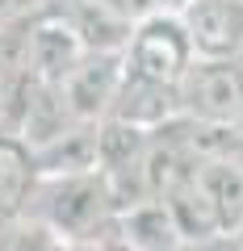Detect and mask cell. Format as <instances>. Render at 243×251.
<instances>
[{
    "label": "cell",
    "instance_id": "1",
    "mask_svg": "<svg viewBox=\"0 0 243 251\" xmlns=\"http://www.w3.org/2000/svg\"><path fill=\"white\" fill-rule=\"evenodd\" d=\"M34 201H38V218L63 243H88L92 247V243H105V234H117V209L101 168L38 176L29 205ZM117 243H122V234H117Z\"/></svg>",
    "mask_w": 243,
    "mask_h": 251
},
{
    "label": "cell",
    "instance_id": "2",
    "mask_svg": "<svg viewBox=\"0 0 243 251\" xmlns=\"http://www.w3.org/2000/svg\"><path fill=\"white\" fill-rule=\"evenodd\" d=\"M180 113L197 122H235L243 100V54H197L180 75Z\"/></svg>",
    "mask_w": 243,
    "mask_h": 251
},
{
    "label": "cell",
    "instance_id": "3",
    "mask_svg": "<svg viewBox=\"0 0 243 251\" xmlns=\"http://www.w3.org/2000/svg\"><path fill=\"white\" fill-rule=\"evenodd\" d=\"M193 59H197V50H193V38L180 21V13H155V17L135 21V34L126 42L130 72H143L163 84H180V75L189 72Z\"/></svg>",
    "mask_w": 243,
    "mask_h": 251
},
{
    "label": "cell",
    "instance_id": "4",
    "mask_svg": "<svg viewBox=\"0 0 243 251\" xmlns=\"http://www.w3.org/2000/svg\"><path fill=\"white\" fill-rule=\"evenodd\" d=\"M84 38L76 34L72 17L59 0H46L29 21V75L59 84L76 63L84 59Z\"/></svg>",
    "mask_w": 243,
    "mask_h": 251
},
{
    "label": "cell",
    "instance_id": "5",
    "mask_svg": "<svg viewBox=\"0 0 243 251\" xmlns=\"http://www.w3.org/2000/svg\"><path fill=\"white\" fill-rule=\"evenodd\" d=\"M126 72V50H84V59L59 80L76 122H101Z\"/></svg>",
    "mask_w": 243,
    "mask_h": 251
},
{
    "label": "cell",
    "instance_id": "6",
    "mask_svg": "<svg viewBox=\"0 0 243 251\" xmlns=\"http://www.w3.org/2000/svg\"><path fill=\"white\" fill-rule=\"evenodd\" d=\"M176 113H180V88L176 84L151 80V75L126 67L105 117H122V122H130V126H143V130H160V126H168Z\"/></svg>",
    "mask_w": 243,
    "mask_h": 251
},
{
    "label": "cell",
    "instance_id": "7",
    "mask_svg": "<svg viewBox=\"0 0 243 251\" xmlns=\"http://www.w3.org/2000/svg\"><path fill=\"white\" fill-rule=\"evenodd\" d=\"M180 21L197 54H243V0H189Z\"/></svg>",
    "mask_w": 243,
    "mask_h": 251
},
{
    "label": "cell",
    "instance_id": "8",
    "mask_svg": "<svg viewBox=\"0 0 243 251\" xmlns=\"http://www.w3.org/2000/svg\"><path fill=\"white\" fill-rule=\"evenodd\" d=\"M88 50H126L135 17L122 0H59Z\"/></svg>",
    "mask_w": 243,
    "mask_h": 251
},
{
    "label": "cell",
    "instance_id": "9",
    "mask_svg": "<svg viewBox=\"0 0 243 251\" xmlns=\"http://www.w3.org/2000/svg\"><path fill=\"white\" fill-rule=\"evenodd\" d=\"M117 234H122V247H143V251L185 247V234H180L168 201H160V197H147L138 205L122 209L117 214Z\"/></svg>",
    "mask_w": 243,
    "mask_h": 251
},
{
    "label": "cell",
    "instance_id": "10",
    "mask_svg": "<svg viewBox=\"0 0 243 251\" xmlns=\"http://www.w3.org/2000/svg\"><path fill=\"white\" fill-rule=\"evenodd\" d=\"M34 184H38V163H34L29 143L0 130V218L29 209Z\"/></svg>",
    "mask_w": 243,
    "mask_h": 251
},
{
    "label": "cell",
    "instance_id": "11",
    "mask_svg": "<svg viewBox=\"0 0 243 251\" xmlns=\"http://www.w3.org/2000/svg\"><path fill=\"white\" fill-rule=\"evenodd\" d=\"M197 180L206 184L218 209V222H222V234L231 239L243 226V163L235 155H210V159H201Z\"/></svg>",
    "mask_w": 243,
    "mask_h": 251
},
{
    "label": "cell",
    "instance_id": "12",
    "mask_svg": "<svg viewBox=\"0 0 243 251\" xmlns=\"http://www.w3.org/2000/svg\"><path fill=\"white\" fill-rule=\"evenodd\" d=\"M160 201H168V209H172V218H176L185 243H210L214 234H222L218 209H214V201H210L206 184L197 180V172H193L189 180H180L172 193H163Z\"/></svg>",
    "mask_w": 243,
    "mask_h": 251
},
{
    "label": "cell",
    "instance_id": "13",
    "mask_svg": "<svg viewBox=\"0 0 243 251\" xmlns=\"http://www.w3.org/2000/svg\"><path fill=\"white\" fill-rule=\"evenodd\" d=\"M151 143V130L143 126H130L122 117H101L97 122V168H126V163H138Z\"/></svg>",
    "mask_w": 243,
    "mask_h": 251
},
{
    "label": "cell",
    "instance_id": "14",
    "mask_svg": "<svg viewBox=\"0 0 243 251\" xmlns=\"http://www.w3.org/2000/svg\"><path fill=\"white\" fill-rule=\"evenodd\" d=\"M130 9V17L135 21H143V17H155V13H180L189 0H122Z\"/></svg>",
    "mask_w": 243,
    "mask_h": 251
},
{
    "label": "cell",
    "instance_id": "15",
    "mask_svg": "<svg viewBox=\"0 0 243 251\" xmlns=\"http://www.w3.org/2000/svg\"><path fill=\"white\" fill-rule=\"evenodd\" d=\"M46 0H0V29L4 25H13V21H26V17H34L38 9H42Z\"/></svg>",
    "mask_w": 243,
    "mask_h": 251
},
{
    "label": "cell",
    "instance_id": "16",
    "mask_svg": "<svg viewBox=\"0 0 243 251\" xmlns=\"http://www.w3.org/2000/svg\"><path fill=\"white\" fill-rule=\"evenodd\" d=\"M4 100H9V80L0 75V122H4Z\"/></svg>",
    "mask_w": 243,
    "mask_h": 251
},
{
    "label": "cell",
    "instance_id": "17",
    "mask_svg": "<svg viewBox=\"0 0 243 251\" xmlns=\"http://www.w3.org/2000/svg\"><path fill=\"white\" fill-rule=\"evenodd\" d=\"M235 126H239V130H243V100H239V113H235Z\"/></svg>",
    "mask_w": 243,
    "mask_h": 251
},
{
    "label": "cell",
    "instance_id": "18",
    "mask_svg": "<svg viewBox=\"0 0 243 251\" xmlns=\"http://www.w3.org/2000/svg\"><path fill=\"white\" fill-rule=\"evenodd\" d=\"M235 243H239V247H243V226H239V230H235Z\"/></svg>",
    "mask_w": 243,
    "mask_h": 251
},
{
    "label": "cell",
    "instance_id": "19",
    "mask_svg": "<svg viewBox=\"0 0 243 251\" xmlns=\"http://www.w3.org/2000/svg\"><path fill=\"white\" fill-rule=\"evenodd\" d=\"M235 159H239V163H243V151H239V155H235Z\"/></svg>",
    "mask_w": 243,
    "mask_h": 251
}]
</instances>
